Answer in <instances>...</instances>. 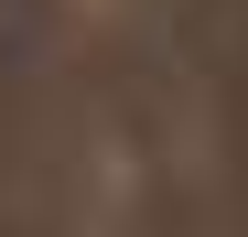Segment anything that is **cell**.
I'll return each mask as SVG.
<instances>
[{
	"label": "cell",
	"mask_w": 248,
	"mask_h": 237,
	"mask_svg": "<svg viewBox=\"0 0 248 237\" xmlns=\"http://www.w3.org/2000/svg\"><path fill=\"white\" fill-rule=\"evenodd\" d=\"M0 11H11V0H0Z\"/></svg>",
	"instance_id": "cell-1"
}]
</instances>
